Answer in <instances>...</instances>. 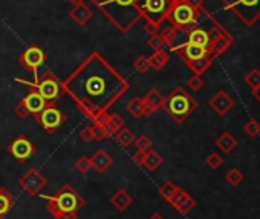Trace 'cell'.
Masks as SVG:
<instances>
[{
  "instance_id": "obj_1",
  "label": "cell",
  "mask_w": 260,
  "mask_h": 219,
  "mask_svg": "<svg viewBox=\"0 0 260 219\" xmlns=\"http://www.w3.org/2000/svg\"><path fill=\"white\" fill-rule=\"evenodd\" d=\"M61 83L64 93L90 121L107 112L130 89V83L98 51L89 54Z\"/></svg>"
},
{
  "instance_id": "obj_2",
  "label": "cell",
  "mask_w": 260,
  "mask_h": 219,
  "mask_svg": "<svg viewBox=\"0 0 260 219\" xmlns=\"http://www.w3.org/2000/svg\"><path fill=\"white\" fill-rule=\"evenodd\" d=\"M96 10L122 34L143 20L140 11V0H90Z\"/></svg>"
},
{
  "instance_id": "obj_3",
  "label": "cell",
  "mask_w": 260,
  "mask_h": 219,
  "mask_svg": "<svg viewBox=\"0 0 260 219\" xmlns=\"http://www.w3.org/2000/svg\"><path fill=\"white\" fill-rule=\"evenodd\" d=\"M42 198L54 219H78V211L84 207L83 196L71 184H63L55 195H42Z\"/></svg>"
},
{
  "instance_id": "obj_4",
  "label": "cell",
  "mask_w": 260,
  "mask_h": 219,
  "mask_svg": "<svg viewBox=\"0 0 260 219\" xmlns=\"http://www.w3.org/2000/svg\"><path fill=\"white\" fill-rule=\"evenodd\" d=\"M198 106L199 103L182 86H176L169 97H166L162 107L175 123L182 124L196 111Z\"/></svg>"
},
{
  "instance_id": "obj_5",
  "label": "cell",
  "mask_w": 260,
  "mask_h": 219,
  "mask_svg": "<svg viewBox=\"0 0 260 219\" xmlns=\"http://www.w3.org/2000/svg\"><path fill=\"white\" fill-rule=\"evenodd\" d=\"M16 81L28 84L31 89H37V90L40 92V95L46 100L48 104H55V103L61 98V95L64 93V90H63V83H61V81L57 78V75H55L54 72H51V71L43 72L40 77H39V74H37L34 83H31V81H23V80H19V78H16Z\"/></svg>"
},
{
  "instance_id": "obj_6",
  "label": "cell",
  "mask_w": 260,
  "mask_h": 219,
  "mask_svg": "<svg viewBox=\"0 0 260 219\" xmlns=\"http://www.w3.org/2000/svg\"><path fill=\"white\" fill-rule=\"evenodd\" d=\"M202 10V8H201ZM201 10L196 11L193 10L185 0H178V2L172 7L169 16H167V22L170 23V26H173L178 31H184L188 33L191 31L194 26H198V20L201 17Z\"/></svg>"
},
{
  "instance_id": "obj_7",
  "label": "cell",
  "mask_w": 260,
  "mask_h": 219,
  "mask_svg": "<svg viewBox=\"0 0 260 219\" xmlns=\"http://www.w3.org/2000/svg\"><path fill=\"white\" fill-rule=\"evenodd\" d=\"M225 10L234 13V16L248 28L260 20V0H220Z\"/></svg>"
},
{
  "instance_id": "obj_8",
  "label": "cell",
  "mask_w": 260,
  "mask_h": 219,
  "mask_svg": "<svg viewBox=\"0 0 260 219\" xmlns=\"http://www.w3.org/2000/svg\"><path fill=\"white\" fill-rule=\"evenodd\" d=\"M176 2L178 0H140L141 17L146 22L161 26Z\"/></svg>"
},
{
  "instance_id": "obj_9",
  "label": "cell",
  "mask_w": 260,
  "mask_h": 219,
  "mask_svg": "<svg viewBox=\"0 0 260 219\" xmlns=\"http://www.w3.org/2000/svg\"><path fill=\"white\" fill-rule=\"evenodd\" d=\"M36 118L48 134H55L68 120L66 114L55 104H48Z\"/></svg>"
},
{
  "instance_id": "obj_10",
  "label": "cell",
  "mask_w": 260,
  "mask_h": 219,
  "mask_svg": "<svg viewBox=\"0 0 260 219\" xmlns=\"http://www.w3.org/2000/svg\"><path fill=\"white\" fill-rule=\"evenodd\" d=\"M19 184L29 196H39L42 193V190L46 187L48 179L37 167H29L19 178Z\"/></svg>"
},
{
  "instance_id": "obj_11",
  "label": "cell",
  "mask_w": 260,
  "mask_h": 219,
  "mask_svg": "<svg viewBox=\"0 0 260 219\" xmlns=\"http://www.w3.org/2000/svg\"><path fill=\"white\" fill-rule=\"evenodd\" d=\"M46 61V54L45 51L37 46V45H31L28 46L19 57V63L20 66H23L26 71H31L32 74H39V68L43 66Z\"/></svg>"
},
{
  "instance_id": "obj_12",
  "label": "cell",
  "mask_w": 260,
  "mask_h": 219,
  "mask_svg": "<svg viewBox=\"0 0 260 219\" xmlns=\"http://www.w3.org/2000/svg\"><path fill=\"white\" fill-rule=\"evenodd\" d=\"M172 51H173L175 54H178L185 63L213 55L211 48H204V46H199V45H194V43H190V42H184V43H181V45L172 48ZM213 57H214V55H213Z\"/></svg>"
},
{
  "instance_id": "obj_13",
  "label": "cell",
  "mask_w": 260,
  "mask_h": 219,
  "mask_svg": "<svg viewBox=\"0 0 260 219\" xmlns=\"http://www.w3.org/2000/svg\"><path fill=\"white\" fill-rule=\"evenodd\" d=\"M36 146L32 141H29L25 135H19L10 146H8V152L10 155L17 160L19 163H25L28 161L34 153H36Z\"/></svg>"
},
{
  "instance_id": "obj_14",
  "label": "cell",
  "mask_w": 260,
  "mask_h": 219,
  "mask_svg": "<svg viewBox=\"0 0 260 219\" xmlns=\"http://www.w3.org/2000/svg\"><path fill=\"white\" fill-rule=\"evenodd\" d=\"M208 106L213 109V111L219 115L223 117L226 115L231 109L234 107V98L231 95H228L225 90H217L208 101Z\"/></svg>"
},
{
  "instance_id": "obj_15",
  "label": "cell",
  "mask_w": 260,
  "mask_h": 219,
  "mask_svg": "<svg viewBox=\"0 0 260 219\" xmlns=\"http://www.w3.org/2000/svg\"><path fill=\"white\" fill-rule=\"evenodd\" d=\"M169 204H172L181 214H188L194 207H196V201H194V198L188 193V192H185L184 189H181L179 187V190L175 193V196L170 199V202Z\"/></svg>"
},
{
  "instance_id": "obj_16",
  "label": "cell",
  "mask_w": 260,
  "mask_h": 219,
  "mask_svg": "<svg viewBox=\"0 0 260 219\" xmlns=\"http://www.w3.org/2000/svg\"><path fill=\"white\" fill-rule=\"evenodd\" d=\"M164 101H166V97L155 87H152L144 97H143V103H144V115L146 117H150L153 115L156 111L164 106Z\"/></svg>"
},
{
  "instance_id": "obj_17",
  "label": "cell",
  "mask_w": 260,
  "mask_h": 219,
  "mask_svg": "<svg viewBox=\"0 0 260 219\" xmlns=\"http://www.w3.org/2000/svg\"><path fill=\"white\" fill-rule=\"evenodd\" d=\"M22 101L25 103V106H26V109H28L29 115H34V117H37V115L43 111V109L48 106L46 100L40 95V92H39L37 89H31V90L22 98Z\"/></svg>"
},
{
  "instance_id": "obj_18",
  "label": "cell",
  "mask_w": 260,
  "mask_h": 219,
  "mask_svg": "<svg viewBox=\"0 0 260 219\" xmlns=\"http://www.w3.org/2000/svg\"><path fill=\"white\" fill-rule=\"evenodd\" d=\"M90 163H92V169L93 170H96L98 173H104L113 164V158L104 149H98L90 157Z\"/></svg>"
},
{
  "instance_id": "obj_19",
  "label": "cell",
  "mask_w": 260,
  "mask_h": 219,
  "mask_svg": "<svg viewBox=\"0 0 260 219\" xmlns=\"http://www.w3.org/2000/svg\"><path fill=\"white\" fill-rule=\"evenodd\" d=\"M69 17L78 25V26H84L92 17H93V11L90 7H87L86 4L83 5H78V7H74L69 13Z\"/></svg>"
},
{
  "instance_id": "obj_20",
  "label": "cell",
  "mask_w": 260,
  "mask_h": 219,
  "mask_svg": "<svg viewBox=\"0 0 260 219\" xmlns=\"http://www.w3.org/2000/svg\"><path fill=\"white\" fill-rule=\"evenodd\" d=\"M110 204L118 210V211H125L130 205L134 204V198L128 195V192H125L124 189H118L112 198H110Z\"/></svg>"
},
{
  "instance_id": "obj_21",
  "label": "cell",
  "mask_w": 260,
  "mask_h": 219,
  "mask_svg": "<svg viewBox=\"0 0 260 219\" xmlns=\"http://www.w3.org/2000/svg\"><path fill=\"white\" fill-rule=\"evenodd\" d=\"M214 144H216V147L222 152V153H231L236 147H237V140L230 134V132H223V134H220L217 138H216V141H214Z\"/></svg>"
},
{
  "instance_id": "obj_22",
  "label": "cell",
  "mask_w": 260,
  "mask_h": 219,
  "mask_svg": "<svg viewBox=\"0 0 260 219\" xmlns=\"http://www.w3.org/2000/svg\"><path fill=\"white\" fill-rule=\"evenodd\" d=\"M187 42L204 46V48H210V39H208V33L205 29H202L201 26H194L191 31L187 33Z\"/></svg>"
},
{
  "instance_id": "obj_23",
  "label": "cell",
  "mask_w": 260,
  "mask_h": 219,
  "mask_svg": "<svg viewBox=\"0 0 260 219\" xmlns=\"http://www.w3.org/2000/svg\"><path fill=\"white\" fill-rule=\"evenodd\" d=\"M14 205V196L7 187H0V219L5 217Z\"/></svg>"
},
{
  "instance_id": "obj_24",
  "label": "cell",
  "mask_w": 260,
  "mask_h": 219,
  "mask_svg": "<svg viewBox=\"0 0 260 219\" xmlns=\"http://www.w3.org/2000/svg\"><path fill=\"white\" fill-rule=\"evenodd\" d=\"M214 58H216V57L210 55V57H204V58H199V60H194V61H188V63H185V65L190 68V71H191L194 75H202V74H205V72L211 68Z\"/></svg>"
},
{
  "instance_id": "obj_25",
  "label": "cell",
  "mask_w": 260,
  "mask_h": 219,
  "mask_svg": "<svg viewBox=\"0 0 260 219\" xmlns=\"http://www.w3.org/2000/svg\"><path fill=\"white\" fill-rule=\"evenodd\" d=\"M234 43V37L228 33V34H225V36H222L216 43H213L210 48H211V51H213V55L214 57H219V55H222L223 52H226L230 48H231V45Z\"/></svg>"
},
{
  "instance_id": "obj_26",
  "label": "cell",
  "mask_w": 260,
  "mask_h": 219,
  "mask_svg": "<svg viewBox=\"0 0 260 219\" xmlns=\"http://www.w3.org/2000/svg\"><path fill=\"white\" fill-rule=\"evenodd\" d=\"M127 112L132 115L134 118H141L144 117V103H143V97H134L125 106Z\"/></svg>"
},
{
  "instance_id": "obj_27",
  "label": "cell",
  "mask_w": 260,
  "mask_h": 219,
  "mask_svg": "<svg viewBox=\"0 0 260 219\" xmlns=\"http://www.w3.org/2000/svg\"><path fill=\"white\" fill-rule=\"evenodd\" d=\"M150 68L155 71H161L167 66V63L170 61V55L166 51H155L150 57Z\"/></svg>"
},
{
  "instance_id": "obj_28",
  "label": "cell",
  "mask_w": 260,
  "mask_h": 219,
  "mask_svg": "<svg viewBox=\"0 0 260 219\" xmlns=\"http://www.w3.org/2000/svg\"><path fill=\"white\" fill-rule=\"evenodd\" d=\"M115 141L121 146V147H128L130 144H134V141H135V134L130 131L128 128H122V129H119L115 135Z\"/></svg>"
},
{
  "instance_id": "obj_29",
  "label": "cell",
  "mask_w": 260,
  "mask_h": 219,
  "mask_svg": "<svg viewBox=\"0 0 260 219\" xmlns=\"http://www.w3.org/2000/svg\"><path fill=\"white\" fill-rule=\"evenodd\" d=\"M162 157L156 152V150H153V149H150V150H147V153H146V160H144V164H143V167H146L149 172H155L161 164H162Z\"/></svg>"
},
{
  "instance_id": "obj_30",
  "label": "cell",
  "mask_w": 260,
  "mask_h": 219,
  "mask_svg": "<svg viewBox=\"0 0 260 219\" xmlns=\"http://www.w3.org/2000/svg\"><path fill=\"white\" fill-rule=\"evenodd\" d=\"M92 131H93V140H96V141H103V140L110 138L113 135V131L110 129L109 124H104L103 126V124L93 123L92 124Z\"/></svg>"
},
{
  "instance_id": "obj_31",
  "label": "cell",
  "mask_w": 260,
  "mask_h": 219,
  "mask_svg": "<svg viewBox=\"0 0 260 219\" xmlns=\"http://www.w3.org/2000/svg\"><path fill=\"white\" fill-rule=\"evenodd\" d=\"M179 190V185H176L173 181H166L161 187H159V195L162 196V199L164 201H167V202H170V199L175 196V193Z\"/></svg>"
},
{
  "instance_id": "obj_32",
  "label": "cell",
  "mask_w": 260,
  "mask_h": 219,
  "mask_svg": "<svg viewBox=\"0 0 260 219\" xmlns=\"http://www.w3.org/2000/svg\"><path fill=\"white\" fill-rule=\"evenodd\" d=\"M178 36H179V31L175 29L173 26H167V28H164V29L161 31V37H162V40L166 42L167 48H170V49L176 45Z\"/></svg>"
},
{
  "instance_id": "obj_33",
  "label": "cell",
  "mask_w": 260,
  "mask_h": 219,
  "mask_svg": "<svg viewBox=\"0 0 260 219\" xmlns=\"http://www.w3.org/2000/svg\"><path fill=\"white\" fill-rule=\"evenodd\" d=\"M225 179L228 181V184H230V185L236 187V185H239V184L243 181V173H242L239 169L233 167V169H230V170L226 172V175H225Z\"/></svg>"
},
{
  "instance_id": "obj_34",
  "label": "cell",
  "mask_w": 260,
  "mask_h": 219,
  "mask_svg": "<svg viewBox=\"0 0 260 219\" xmlns=\"http://www.w3.org/2000/svg\"><path fill=\"white\" fill-rule=\"evenodd\" d=\"M243 131H245V134H246L248 137L255 138V137L260 135V123H258L255 118H251V120H248V121L245 123Z\"/></svg>"
},
{
  "instance_id": "obj_35",
  "label": "cell",
  "mask_w": 260,
  "mask_h": 219,
  "mask_svg": "<svg viewBox=\"0 0 260 219\" xmlns=\"http://www.w3.org/2000/svg\"><path fill=\"white\" fill-rule=\"evenodd\" d=\"M147 45H149L150 49H153V52H155V51H164V49L167 48V45H166V42L162 40V37H161L159 33L150 36L149 40H147Z\"/></svg>"
},
{
  "instance_id": "obj_36",
  "label": "cell",
  "mask_w": 260,
  "mask_h": 219,
  "mask_svg": "<svg viewBox=\"0 0 260 219\" xmlns=\"http://www.w3.org/2000/svg\"><path fill=\"white\" fill-rule=\"evenodd\" d=\"M243 81H245L251 89H254V87L260 86V69H257V68L251 69V71L245 75Z\"/></svg>"
},
{
  "instance_id": "obj_37",
  "label": "cell",
  "mask_w": 260,
  "mask_h": 219,
  "mask_svg": "<svg viewBox=\"0 0 260 219\" xmlns=\"http://www.w3.org/2000/svg\"><path fill=\"white\" fill-rule=\"evenodd\" d=\"M134 68L137 69V72L140 74H147L152 68H150V60L146 55H140L135 61H134Z\"/></svg>"
},
{
  "instance_id": "obj_38",
  "label": "cell",
  "mask_w": 260,
  "mask_h": 219,
  "mask_svg": "<svg viewBox=\"0 0 260 219\" xmlns=\"http://www.w3.org/2000/svg\"><path fill=\"white\" fill-rule=\"evenodd\" d=\"M205 163H207V166H208L211 170H217V169H220V166L223 164V158H222L219 153L211 152V153L205 158Z\"/></svg>"
},
{
  "instance_id": "obj_39",
  "label": "cell",
  "mask_w": 260,
  "mask_h": 219,
  "mask_svg": "<svg viewBox=\"0 0 260 219\" xmlns=\"http://www.w3.org/2000/svg\"><path fill=\"white\" fill-rule=\"evenodd\" d=\"M75 167H77V170L80 172V173H83V175H86V173H89L90 170H92V163H90V158L89 157H80L78 160H77V163H75Z\"/></svg>"
},
{
  "instance_id": "obj_40",
  "label": "cell",
  "mask_w": 260,
  "mask_h": 219,
  "mask_svg": "<svg viewBox=\"0 0 260 219\" xmlns=\"http://www.w3.org/2000/svg\"><path fill=\"white\" fill-rule=\"evenodd\" d=\"M109 126L113 131V135L124 128V120L119 114H109Z\"/></svg>"
},
{
  "instance_id": "obj_41",
  "label": "cell",
  "mask_w": 260,
  "mask_h": 219,
  "mask_svg": "<svg viewBox=\"0 0 260 219\" xmlns=\"http://www.w3.org/2000/svg\"><path fill=\"white\" fill-rule=\"evenodd\" d=\"M135 146H137V149L138 150H144V152H147V150H150L152 149V140L149 138V137H146V135H141V137H138V138H135Z\"/></svg>"
},
{
  "instance_id": "obj_42",
  "label": "cell",
  "mask_w": 260,
  "mask_h": 219,
  "mask_svg": "<svg viewBox=\"0 0 260 219\" xmlns=\"http://www.w3.org/2000/svg\"><path fill=\"white\" fill-rule=\"evenodd\" d=\"M187 86L193 90V92H198V90H201L202 89V86H204V80H202V77L201 75H191L188 80H187Z\"/></svg>"
},
{
  "instance_id": "obj_43",
  "label": "cell",
  "mask_w": 260,
  "mask_h": 219,
  "mask_svg": "<svg viewBox=\"0 0 260 219\" xmlns=\"http://www.w3.org/2000/svg\"><path fill=\"white\" fill-rule=\"evenodd\" d=\"M80 138L84 141V143H92L93 141V131H92V126H84L81 131H80Z\"/></svg>"
},
{
  "instance_id": "obj_44",
  "label": "cell",
  "mask_w": 260,
  "mask_h": 219,
  "mask_svg": "<svg viewBox=\"0 0 260 219\" xmlns=\"http://www.w3.org/2000/svg\"><path fill=\"white\" fill-rule=\"evenodd\" d=\"M14 114H16L19 118H22V120H26V118L29 117V112H28V109H26V106H25L23 101H20V103L14 107Z\"/></svg>"
},
{
  "instance_id": "obj_45",
  "label": "cell",
  "mask_w": 260,
  "mask_h": 219,
  "mask_svg": "<svg viewBox=\"0 0 260 219\" xmlns=\"http://www.w3.org/2000/svg\"><path fill=\"white\" fill-rule=\"evenodd\" d=\"M146 153H147V152H144V150H137V152L134 153V157H132L134 163H135L137 166H143V164H144V160H146Z\"/></svg>"
},
{
  "instance_id": "obj_46",
  "label": "cell",
  "mask_w": 260,
  "mask_h": 219,
  "mask_svg": "<svg viewBox=\"0 0 260 219\" xmlns=\"http://www.w3.org/2000/svg\"><path fill=\"white\" fill-rule=\"evenodd\" d=\"M144 31H146V33H147L149 36L158 34V33H159V25H155V23L146 22V25H144Z\"/></svg>"
},
{
  "instance_id": "obj_47",
  "label": "cell",
  "mask_w": 260,
  "mask_h": 219,
  "mask_svg": "<svg viewBox=\"0 0 260 219\" xmlns=\"http://www.w3.org/2000/svg\"><path fill=\"white\" fill-rule=\"evenodd\" d=\"M185 2L196 11H199L201 8H204V0H185Z\"/></svg>"
},
{
  "instance_id": "obj_48",
  "label": "cell",
  "mask_w": 260,
  "mask_h": 219,
  "mask_svg": "<svg viewBox=\"0 0 260 219\" xmlns=\"http://www.w3.org/2000/svg\"><path fill=\"white\" fill-rule=\"evenodd\" d=\"M252 90V97L260 103V86H257V87H254V89H251Z\"/></svg>"
},
{
  "instance_id": "obj_49",
  "label": "cell",
  "mask_w": 260,
  "mask_h": 219,
  "mask_svg": "<svg viewBox=\"0 0 260 219\" xmlns=\"http://www.w3.org/2000/svg\"><path fill=\"white\" fill-rule=\"evenodd\" d=\"M69 2H71L74 7H78V5H83V4H84V0H69Z\"/></svg>"
},
{
  "instance_id": "obj_50",
  "label": "cell",
  "mask_w": 260,
  "mask_h": 219,
  "mask_svg": "<svg viewBox=\"0 0 260 219\" xmlns=\"http://www.w3.org/2000/svg\"><path fill=\"white\" fill-rule=\"evenodd\" d=\"M147 219H164V216H161L159 213H153V214H150Z\"/></svg>"
}]
</instances>
